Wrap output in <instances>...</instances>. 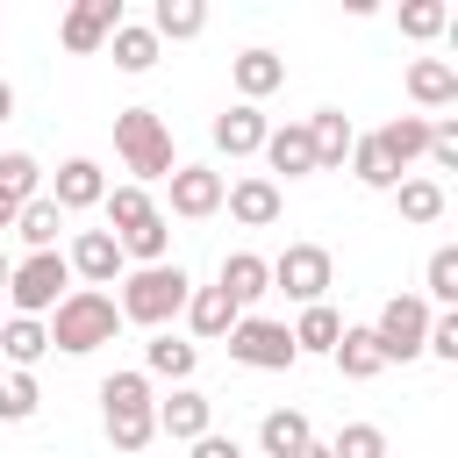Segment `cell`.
Here are the masks:
<instances>
[{
  "instance_id": "8d00e7d4",
  "label": "cell",
  "mask_w": 458,
  "mask_h": 458,
  "mask_svg": "<svg viewBox=\"0 0 458 458\" xmlns=\"http://www.w3.org/2000/svg\"><path fill=\"white\" fill-rule=\"evenodd\" d=\"M451 29V7L444 0H401V36L408 43H429V36H444Z\"/></svg>"
},
{
  "instance_id": "8992f818",
  "label": "cell",
  "mask_w": 458,
  "mask_h": 458,
  "mask_svg": "<svg viewBox=\"0 0 458 458\" xmlns=\"http://www.w3.org/2000/svg\"><path fill=\"white\" fill-rule=\"evenodd\" d=\"M429 315H437V308H429L422 293H394V301H386L365 329H372V344H379V358H386V365H408V358H422Z\"/></svg>"
},
{
  "instance_id": "2e32d148",
  "label": "cell",
  "mask_w": 458,
  "mask_h": 458,
  "mask_svg": "<svg viewBox=\"0 0 458 458\" xmlns=\"http://www.w3.org/2000/svg\"><path fill=\"white\" fill-rule=\"evenodd\" d=\"M236 322H243V308H236V301H229L222 286H193V293H186V329H193L200 344H215V336H229Z\"/></svg>"
},
{
  "instance_id": "52a82bcc",
  "label": "cell",
  "mask_w": 458,
  "mask_h": 458,
  "mask_svg": "<svg viewBox=\"0 0 458 458\" xmlns=\"http://www.w3.org/2000/svg\"><path fill=\"white\" fill-rule=\"evenodd\" d=\"M272 265V293H286V301H301V308H315L322 293H329V279H336V258L322 250V243H286L279 258H265Z\"/></svg>"
},
{
  "instance_id": "d590c367",
  "label": "cell",
  "mask_w": 458,
  "mask_h": 458,
  "mask_svg": "<svg viewBox=\"0 0 458 458\" xmlns=\"http://www.w3.org/2000/svg\"><path fill=\"white\" fill-rule=\"evenodd\" d=\"M36 408H43L36 372H0V422H29Z\"/></svg>"
},
{
  "instance_id": "5bb4252c",
  "label": "cell",
  "mask_w": 458,
  "mask_h": 458,
  "mask_svg": "<svg viewBox=\"0 0 458 458\" xmlns=\"http://www.w3.org/2000/svg\"><path fill=\"white\" fill-rule=\"evenodd\" d=\"M222 208H229L243 229H272V222H279V179H265V172H243V179L222 193Z\"/></svg>"
},
{
  "instance_id": "3957f363",
  "label": "cell",
  "mask_w": 458,
  "mask_h": 458,
  "mask_svg": "<svg viewBox=\"0 0 458 458\" xmlns=\"http://www.w3.org/2000/svg\"><path fill=\"white\" fill-rule=\"evenodd\" d=\"M114 150L129 165V186H150V179H172L179 157H172V129L157 107H122L114 114Z\"/></svg>"
},
{
  "instance_id": "cb8c5ba5",
  "label": "cell",
  "mask_w": 458,
  "mask_h": 458,
  "mask_svg": "<svg viewBox=\"0 0 458 458\" xmlns=\"http://www.w3.org/2000/svg\"><path fill=\"white\" fill-rule=\"evenodd\" d=\"M286 336H293V351H301V358H329V351H336V336H344V315H336L329 301H315V308H301V322H293Z\"/></svg>"
},
{
  "instance_id": "9c48e42d",
  "label": "cell",
  "mask_w": 458,
  "mask_h": 458,
  "mask_svg": "<svg viewBox=\"0 0 458 458\" xmlns=\"http://www.w3.org/2000/svg\"><path fill=\"white\" fill-rule=\"evenodd\" d=\"M122 21H129L122 0H79V7L57 21V43H64L72 57H93V50H107V36H114Z\"/></svg>"
},
{
  "instance_id": "74e56055",
  "label": "cell",
  "mask_w": 458,
  "mask_h": 458,
  "mask_svg": "<svg viewBox=\"0 0 458 458\" xmlns=\"http://www.w3.org/2000/svg\"><path fill=\"white\" fill-rule=\"evenodd\" d=\"M0 193H7V200H36V193H43V165H36L29 150H7V157H0Z\"/></svg>"
},
{
  "instance_id": "30bf717a",
  "label": "cell",
  "mask_w": 458,
  "mask_h": 458,
  "mask_svg": "<svg viewBox=\"0 0 458 458\" xmlns=\"http://www.w3.org/2000/svg\"><path fill=\"white\" fill-rule=\"evenodd\" d=\"M165 186H172V215H179V222H208V215H222V193H229V179H222L215 165H179Z\"/></svg>"
},
{
  "instance_id": "83f0119b",
  "label": "cell",
  "mask_w": 458,
  "mask_h": 458,
  "mask_svg": "<svg viewBox=\"0 0 458 458\" xmlns=\"http://www.w3.org/2000/svg\"><path fill=\"white\" fill-rule=\"evenodd\" d=\"M57 229H64V208H57L50 193L21 200V215H14V236H21L29 250H57Z\"/></svg>"
},
{
  "instance_id": "8fae6325",
  "label": "cell",
  "mask_w": 458,
  "mask_h": 458,
  "mask_svg": "<svg viewBox=\"0 0 458 458\" xmlns=\"http://www.w3.org/2000/svg\"><path fill=\"white\" fill-rule=\"evenodd\" d=\"M208 429H215V401H208L200 386H172V394L157 401V437L193 444V437H208Z\"/></svg>"
},
{
  "instance_id": "f1b7e54d",
  "label": "cell",
  "mask_w": 458,
  "mask_h": 458,
  "mask_svg": "<svg viewBox=\"0 0 458 458\" xmlns=\"http://www.w3.org/2000/svg\"><path fill=\"white\" fill-rule=\"evenodd\" d=\"M329 358H336V372H344V379H379V372H386V358H379L372 329H351V322H344V336H336V351H329Z\"/></svg>"
},
{
  "instance_id": "e575fe53",
  "label": "cell",
  "mask_w": 458,
  "mask_h": 458,
  "mask_svg": "<svg viewBox=\"0 0 458 458\" xmlns=\"http://www.w3.org/2000/svg\"><path fill=\"white\" fill-rule=\"evenodd\" d=\"M422 301H429V308H458V243L429 250V272H422Z\"/></svg>"
},
{
  "instance_id": "60d3db41",
  "label": "cell",
  "mask_w": 458,
  "mask_h": 458,
  "mask_svg": "<svg viewBox=\"0 0 458 458\" xmlns=\"http://www.w3.org/2000/svg\"><path fill=\"white\" fill-rule=\"evenodd\" d=\"M422 351H429V358H458V308H437V315H429Z\"/></svg>"
},
{
  "instance_id": "7c38bea8",
  "label": "cell",
  "mask_w": 458,
  "mask_h": 458,
  "mask_svg": "<svg viewBox=\"0 0 458 458\" xmlns=\"http://www.w3.org/2000/svg\"><path fill=\"white\" fill-rule=\"evenodd\" d=\"M64 265H72V279H86V286H114V279H122V243H114L107 229H79L72 250H64Z\"/></svg>"
},
{
  "instance_id": "ba28073f",
  "label": "cell",
  "mask_w": 458,
  "mask_h": 458,
  "mask_svg": "<svg viewBox=\"0 0 458 458\" xmlns=\"http://www.w3.org/2000/svg\"><path fill=\"white\" fill-rule=\"evenodd\" d=\"M229 358L250 365V372H286V365H301L286 322H265V315H243V322L229 329Z\"/></svg>"
},
{
  "instance_id": "d4e9b609",
  "label": "cell",
  "mask_w": 458,
  "mask_h": 458,
  "mask_svg": "<svg viewBox=\"0 0 458 458\" xmlns=\"http://www.w3.org/2000/svg\"><path fill=\"white\" fill-rule=\"evenodd\" d=\"M143 29H150L157 43H193V36L208 29V7H200V0H157Z\"/></svg>"
},
{
  "instance_id": "7bdbcfd3",
  "label": "cell",
  "mask_w": 458,
  "mask_h": 458,
  "mask_svg": "<svg viewBox=\"0 0 458 458\" xmlns=\"http://www.w3.org/2000/svg\"><path fill=\"white\" fill-rule=\"evenodd\" d=\"M14 215H21V200H7V193H0V229H14Z\"/></svg>"
},
{
  "instance_id": "7a4b0ae2",
  "label": "cell",
  "mask_w": 458,
  "mask_h": 458,
  "mask_svg": "<svg viewBox=\"0 0 458 458\" xmlns=\"http://www.w3.org/2000/svg\"><path fill=\"white\" fill-rule=\"evenodd\" d=\"M100 422H107V444L114 451H143L157 437V394L143 372H107L100 379Z\"/></svg>"
},
{
  "instance_id": "7402d4cb",
  "label": "cell",
  "mask_w": 458,
  "mask_h": 458,
  "mask_svg": "<svg viewBox=\"0 0 458 458\" xmlns=\"http://www.w3.org/2000/svg\"><path fill=\"white\" fill-rule=\"evenodd\" d=\"M372 136H379L386 165H394V172L408 179V165H415V157L429 150V114H394V122H386V129H372Z\"/></svg>"
},
{
  "instance_id": "ee69618b",
  "label": "cell",
  "mask_w": 458,
  "mask_h": 458,
  "mask_svg": "<svg viewBox=\"0 0 458 458\" xmlns=\"http://www.w3.org/2000/svg\"><path fill=\"white\" fill-rule=\"evenodd\" d=\"M7 114H14V86L0 79V122H7Z\"/></svg>"
},
{
  "instance_id": "e0dca14e",
  "label": "cell",
  "mask_w": 458,
  "mask_h": 458,
  "mask_svg": "<svg viewBox=\"0 0 458 458\" xmlns=\"http://www.w3.org/2000/svg\"><path fill=\"white\" fill-rule=\"evenodd\" d=\"M308 143H315V172H336V165L351 157L358 129L344 122V107H315V114H308Z\"/></svg>"
},
{
  "instance_id": "b9f144b4",
  "label": "cell",
  "mask_w": 458,
  "mask_h": 458,
  "mask_svg": "<svg viewBox=\"0 0 458 458\" xmlns=\"http://www.w3.org/2000/svg\"><path fill=\"white\" fill-rule=\"evenodd\" d=\"M193 458H243V444H236V437H215V429H208V437H193Z\"/></svg>"
},
{
  "instance_id": "d6a6232c",
  "label": "cell",
  "mask_w": 458,
  "mask_h": 458,
  "mask_svg": "<svg viewBox=\"0 0 458 458\" xmlns=\"http://www.w3.org/2000/svg\"><path fill=\"white\" fill-rule=\"evenodd\" d=\"M351 179H358V186H372V193H394V186H401V172L386 165L379 136H358V143H351Z\"/></svg>"
},
{
  "instance_id": "836d02e7",
  "label": "cell",
  "mask_w": 458,
  "mask_h": 458,
  "mask_svg": "<svg viewBox=\"0 0 458 458\" xmlns=\"http://www.w3.org/2000/svg\"><path fill=\"white\" fill-rule=\"evenodd\" d=\"M50 351V336H43V322H29V315H14L7 329H0V358L14 365V372H29L36 358Z\"/></svg>"
},
{
  "instance_id": "6da1fadb",
  "label": "cell",
  "mask_w": 458,
  "mask_h": 458,
  "mask_svg": "<svg viewBox=\"0 0 458 458\" xmlns=\"http://www.w3.org/2000/svg\"><path fill=\"white\" fill-rule=\"evenodd\" d=\"M114 329H122V308H114V293H100V286H72L57 308H50V351H72V358H86V351H100V344H114Z\"/></svg>"
},
{
  "instance_id": "277c9868",
  "label": "cell",
  "mask_w": 458,
  "mask_h": 458,
  "mask_svg": "<svg viewBox=\"0 0 458 458\" xmlns=\"http://www.w3.org/2000/svg\"><path fill=\"white\" fill-rule=\"evenodd\" d=\"M186 293H193V279H186L179 265H136V272H122V293H114V308H122V322L165 329L172 315H186Z\"/></svg>"
},
{
  "instance_id": "603a6c76",
  "label": "cell",
  "mask_w": 458,
  "mask_h": 458,
  "mask_svg": "<svg viewBox=\"0 0 458 458\" xmlns=\"http://www.w3.org/2000/svg\"><path fill=\"white\" fill-rule=\"evenodd\" d=\"M193 365H200V344H186V336H150V344H143V379H172V386H186Z\"/></svg>"
},
{
  "instance_id": "44dd1931",
  "label": "cell",
  "mask_w": 458,
  "mask_h": 458,
  "mask_svg": "<svg viewBox=\"0 0 458 458\" xmlns=\"http://www.w3.org/2000/svg\"><path fill=\"white\" fill-rule=\"evenodd\" d=\"M265 136H272V122L258 114V107H229V114H215V150H229V157H250V150H265Z\"/></svg>"
},
{
  "instance_id": "f35d334b",
  "label": "cell",
  "mask_w": 458,
  "mask_h": 458,
  "mask_svg": "<svg viewBox=\"0 0 458 458\" xmlns=\"http://www.w3.org/2000/svg\"><path fill=\"white\" fill-rule=\"evenodd\" d=\"M329 458H386V429L379 422H344L336 444H329Z\"/></svg>"
},
{
  "instance_id": "5b68a950",
  "label": "cell",
  "mask_w": 458,
  "mask_h": 458,
  "mask_svg": "<svg viewBox=\"0 0 458 458\" xmlns=\"http://www.w3.org/2000/svg\"><path fill=\"white\" fill-rule=\"evenodd\" d=\"M72 293V265H64V250H29L14 272H7V301H14V315H50L57 301Z\"/></svg>"
},
{
  "instance_id": "484cf974",
  "label": "cell",
  "mask_w": 458,
  "mask_h": 458,
  "mask_svg": "<svg viewBox=\"0 0 458 458\" xmlns=\"http://www.w3.org/2000/svg\"><path fill=\"white\" fill-rule=\"evenodd\" d=\"M265 157H272V172H286V179H308V172H315L308 122H286V129H272V136H265Z\"/></svg>"
},
{
  "instance_id": "4dcf8cb0",
  "label": "cell",
  "mask_w": 458,
  "mask_h": 458,
  "mask_svg": "<svg viewBox=\"0 0 458 458\" xmlns=\"http://www.w3.org/2000/svg\"><path fill=\"white\" fill-rule=\"evenodd\" d=\"M114 243H122V265H172V222L165 215H150L143 229H129Z\"/></svg>"
},
{
  "instance_id": "4fadbf2b",
  "label": "cell",
  "mask_w": 458,
  "mask_h": 458,
  "mask_svg": "<svg viewBox=\"0 0 458 458\" xmlns=\"http://www.w3.org/2000/svg\"><path fill=\"white\" fill-rule=\"evenodd\" d=\"M50 200H57L64 215L100 208V200H107V172H100L93 157H64V165H57V179H50Z\"/></svg>"
},
{
  "instance_id": "ab89813d",
  "label": "cell",
  "mask_w": 458,
  "mask_h": 458,
  "mask_svg": "<svg viewBox=\"0 0 458 458\" xmlns=\"http://www.w3.org/2000/svg\"><path fill=\"white\" fill-rule=\"evenodd\" d=\"M437 172H458V122L444 114V122H429V150H422Z\"/></svg>"
},
{
  "instance_id": "f6af8a7d",
  "label": "cell",
  "mask_w": 458,
  "mask_h": 458,
  "mask_svg": "<svg viewBox=\"0 0 458 458\" xmlns=\"http://www.w3.org/2000/svg\"><path fill=\"white\" fill-rule=\"evenodd\" d=\"M301 458H329V444H308V451H301Z\"/></svg>"
},
{
  "instance_id": "ac0fdd59",
  "label": "cell",
  "mask_w": 458,
  "mask_h": 458,
  "mask_svg": "<svg viewBox=\"0 0 458 458\" xmlns=\"http://www.w3.org/2000/svg\"><path fill=\"white\" fill-rule=\"evenodd\" d=\"M215 286H222V293H229L236 308H250V301H265V293H272V265H265L258 250H229V258H222V279H215Z\"/></svg>"
},
{
  "instance_id": "1f68e13d",
  "label": "cell",
  "mask_w": 458,
  "mask_h": 458,
  "mask_svg": "<svg viewBox=\"0 0 458 458\" xmlns=\"http://www.w3.org/2000/svg\"><path fill=\"white\" fill-rule=\"evenodd\" d=\"M394 208H401V222H415V229H422V222H437V215H444V186H437V179H422V172H408V179L394 186Z\"/></svg>"
},
{
  "instance_id": "9a60e30c",
  "label": "cell",
  "mask_w": 458,
  "mask_h": 458,
  "mask_svg": "<svg viewBox=\"0 0 458 458\" xmlns=\"http://www.w3.org/2000/svg\"><path fill=\"white\" fill-rule=\"evenodd\" d=\"M229 79H236L243 107H258L265 93L286 86V57H272V50H236V57H229Z\"/></svg>"
},
{
  "instance_id": "f546056e",
  "label": "cell",
  "mask_w": 458,
  "mask_h": 458,
  "mask_svg": "<svg viewBox=\"0 0 458 458\" xmlns=\"http://www.w3.org/2000/svg\"><path fill=\"white\" fill-rule=\"evenodd\" d=\"M107 57H114V72H129V79H136V72H150V64H157V36H150L143 21H122V29L107 36Z\"/></svg>"
},
{
  "instance_id": "bcb514c9",
  "label": "cell",
  "mask_w": 458,
  "mask_h": 458,
  "mask_svg": "<svg viewBox=\"0 0 458 458\" xmlns=\"http://www.w3.org/2000/svg\"><path fill=\"white\" fill-rule=\"evenodd\" d=\"M7 272H14V265H7V250H0V293H7Z\"/></svg>"
},
{
  "instance_id": "4316f807",
  "label": "cell",
  "mask_w": 458,
  "mask_h": 458,
  "mask_svg": "<svg viewBox=\"0 0 458 458\" xmlns=\"http://www.w3.org/2000/svg\"><path fill=\"white\" fill-rule=\"evenodd\" d=\"M100 208H107V236H129V229H143V222L157 215L150 186H129V179H122V186H107V200H100Z\"/></svg>"
},
{
  "instance_id": "ffe728a7",
  "label": "cell",
  "mask_w": 458,
  "mask_h": 458,
  "mask_svg": "<svg viewBox=\"0 0 458 458\" xmlns=\"http://www.w3.org/2000/svg\"><path fill=\"white\" fill-rule=\"evenodd\" d=\"M408 100L415 107H451L458 100V64L451 57H415L408 64Z\"/></svg>"
},
{
  "instance_id": "d6986e66",
  "label": "cell",
  "mask_w": 458,
  "mask_h": 458,
  "mask_svg": "<svg viewBox=\"0 0 458 458\" xmlns=\"http://www.w3.org/2000/svg\"><path fill=\"white\" fill-rule=\"evenodd\" d=\"M308 444H315V422H308L301 408H272V415L258 422V451H265V458H301Z\"/></svg>"
}]
</instances>
